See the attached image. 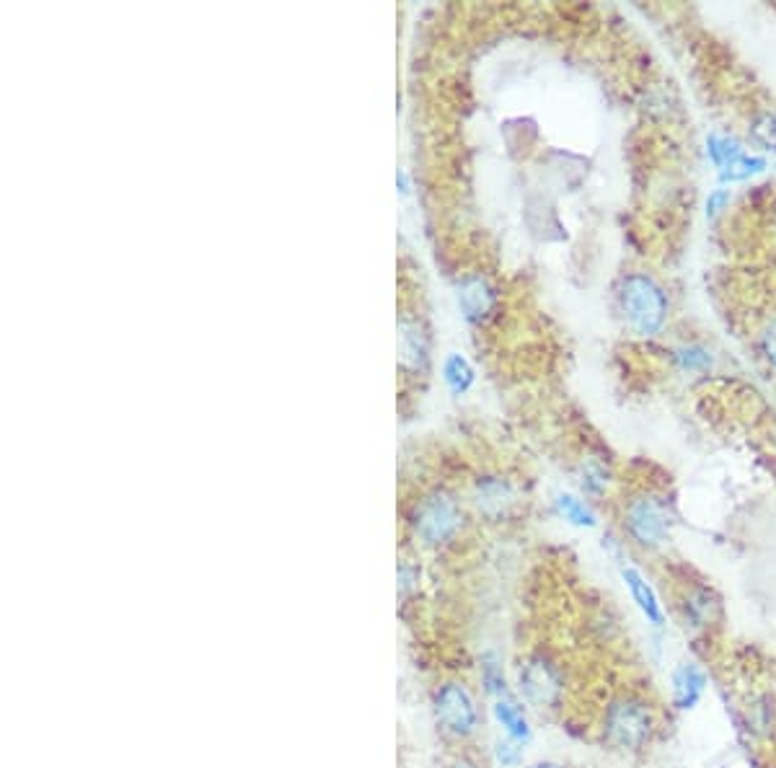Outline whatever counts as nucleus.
<instances>
[{
	"instance_id": "obj_17",
	"label": "nucleus",
	"mask_w": 776,
	"mask_h": 768,
	"mask_svg": "<svg viewBox=\"0 0 776 768\" xmlns=\"http://www.w3.org/2000/svg\"><path fill=\"white\" fill-rule=\"evenodd\" d=\"M758 350L764 355L766 363L771 368H776V313H771L766 324L761 326V334H758Z\"/></svg>"
},
{
	"instance_id": "obj_19",
	"label": "nucleus",
	"mask_w": 776,
	"mask_h": 768,
	"mask_svg": "<svg viewBox=\"0 0 776 768\" xmlns=\"http://www.w3.org/2000/svg\"><path fill=\"white\" fill-rule=\"evenodd\" d=\"M484 683H487L489 694H505V678L492 655L484 657Z\"/></svg>"
},
{
	"instance_id": "obj_18",
	"label": "nucleus",
	"mask_w": 776,
	"mask_h": 768,
	"mask_svg": "<svg viewBox=\"0 0 776 768\" xmlns=\"http://www.w3.org/2000/svg\"><path fill=\"white\" fill-rule=\"evenodd\" d=\"M678 360H681V365L686 370H701V368H707V365L712 363V357H709V352L704 350V347H699V344L683 347V350L678 352Z\"/></svg>"
},
{
	"instance_id": "obj_25",
	"label": "nucleus",
	"mask_w": 776,
	"mask_h": 768,
	"mask_svg": "<svg viewBox=\"0 0 776 768\" xmlns=\"http://www.w3.org/2000/svg\"><path fill=\"white\" fill-rule=\"evenodd\" d=\"M453 768H474V766H471V763H466V761H461V763H456V766H453Z\"/></svg>"
},
{
	"instance_id": "obj_9",
	"label": "nucleus",
	"mask_w": 776,
	"mask_h": 768,
	"mask_svg": "<svg viewBox=\"0 0 776 768\" xmlns=\"http://www.w3.org/2000/svg\"><path fill=\"white\" fill-rule=\"evenodd\" d=\"M474 502L476 507L487 512V515H500V512H505L507 505L513 502V492H510V487L500 479L479 481L474 492Z\"/></svg>"
},
{
	"instance_id": "obj_5",
	"label": "nucleus",
	"mask_w": 776,
	"mask_h": 768,
	"mask_svg": "<svg viewBox=\"0 0 776 768\" xmlns=\"http://www.w3.org/2000/svg\"><path fill=\"white\" fill-rule=\"evenodd\" d=\"M435 714L453 735H469L476 727V704L461 683H445L435 696Z\"/></svg>"
},
{
	"instance_id": "obj_2",
	"label": "nucleus",
	"mask_w": 776,
	"mask_h": 768,
	"mask_svg": "<svg viewBox=\"0 0 776 768\" xmlns=\"http://www.w3.org/2000/svg\"><path fill=\"white\" fill-rule=\"evenodd\" d=\"M624 525L639 546L655 549V546L665 544L670 536L668 507L655 494H639L626 505Z\"/></svg>"
},
{
	"instance_id": "obj_6",
	"label": "nucleus",
	"mask_w": 776,
	"mask_h": 768,
	"mask_svg": "<svg viewBox=\"0 0 776 768\" xmlns=\"http://www.w3.org/2000/svg\"><path fill=\"white\" fill-rule=\"evenodd\" d=\"M520 694L536 706H551L562 694V678L544 657H531L518 670Z\"/></svg>"
},
{
	"instance_id": "obj_23",
	"label": "nucleus",
	"mask_w": 776,
	"mask_h": 768,
	"mask_svg": "<svg viewBox=\"0 0 776 768\" xmlns=\"http://www.w3.org/2000/svg\"><path fill=\"white\" fill-rule=\"evenodd\" d=\"M531 768H562V766H557V763H536V766Z\"/></svg>"
},
{
	"instance_id": "obj_4",
	"label": "nucleus",
	"mask_w": 776,
	"mask_h": 768,
	"mask_svg": "<svg viewBox=\"0 0 776 768\" xmlns=\"http://www.w3.org/2000/svg\"><path fill=\"white\" fill-rule=\"evenodd\" d=\"M461 525V510L448 494H432L417 512V533L425 544H443Z\"/></svg>"
},
{
	"instance_id": "obj_8",
	"label": "nucleus",
	"mask_w": 776,
	"mask_h": 768,
	"mask_svg": "<svg viewBox=\"0 0 776 768\" xmlns=\"http://www.w3.org/2000/svg\"><path fill=\"white\" fill-rule=\"evenodd\" d=\"M624 580H626V587L632 590L634 603L639 606V611L645 613L647 621H652L655 626L663 624V608H660V600H658V595H655V590L647 585L645 577L639 575L634 567H626Z\"/></svg>"
},
{
	"instance_id": "obj_16",
	"label": "nucleus",
	"mask_w": 776,
	"mask_h": 768,
	"mask_svg": "<svg viewBox=\"0 0 776 768\" xmlns=\"http://www.w3.org/2000/svg\"><path fill=\"white\" fill-rule=\"evenodd\" d=\"M471 378H474V373H471V368L466 365L464 357L453 355L451 360H448V365H445V381L451 383V388L456 391V394H464L466 388H469Z\"/></svg>"
},
{
	"instance_id": "obj_13",
	"label": "nucleus",
	"mask_w": 776,
	"mask_h": 768,
	"mask_svg": "<svg viewBox=\"0 0 776 768\" xmlns=\"http://www.w3.org/2000/svg\"><path fill=\"white\" fill-rule=\"evenodd\" d=\"M707 145H709V156H712V161L720 166V171L727 169L730 163L738 161L740 156H745L738 140L727 138V135H712Z\"/></svg>"
},
{
	"instance_id": "obj_1",
	"label": "nucleus",
	"mask_w": 776,
	"mask_h": 768,
	"mask_svg": "<svg viewBox=\"0 0 776 768\" xmlns=\"http://www.w3.org/2000/svg\"><path fill=\"white\" fill-rule=\"evenodd\" d=\"M619 306L629 329L639 337H658L668 324V295L658 280L645 272L621 277Z\"/></svg>"
},
{
	"instance_id": "obj_20",
	"label": "nucleus",
	"mask_w": 776,
	"mask_h": 768,
	"mask_svg": "<svg viewBox=\"0 0 776 768\" xmlns=\"http://www.w3.org/2000/svg\"><path fill=\"white\" fill-rule=\"evenodd\" d=\"M753 132H756V138L766 145H774L776 148V114H764V117L756 119V125H753Z\"/></svg>"
},
{
	"instance_id": "obj_22",
	"label": "nucleus",
	"mask_w": 776,
	"mask_h": 768,
	"mask_svg": "<svg viewBox=\"0 0 776 768\" xmlns=\"http://www.w3.org/2000/svg\"><path fill=\"white\" fill-rule=\"evenodd\" d=\"M497 758H500L502 763H513L515 758H518V753H513V750H510V745H500V750H497Z\"/></svg>"
},
{
	"instance_id": "obj_15",
	"label": "nucleus",
	"mask_w": 776,
	"mask_h": 768,
	"mask_svg": "<svg viewBox=\"0 0 776 768\" xmlns=\"http://www.w3.org/2000/svg\"><path fill=\"white\" fill-rule=\"evenodd\" d=\"M766 169V161L758 156H740L738 161L730 163L727 169L720 171L722 182H743L748 176L761 174Z\"/></svg>"
},
{
	"instance_id": "obj_3",
	"label": "nucleus",
	"mask_w": 776,
	"mask_h": 768,
	"mask_svg": "<svg viewBox=\"0 0 776 768\" xmlns=\"http://www.w3.org/2000/svg\"><path fill=\"white\" fill-rule=\"evenodd\" d=\"M652 714L642 701L619 699L608 706L606 735L616 748H642L650 740Z\"/></svg>"
},
{
	"instance_id": "obj_14",
	"label": "nucleus",
	"mask_w": 776,
	"mask_h": 768,
	"mask_svg": "<svg viewBox=\"0 0 776 768\" xmlns=\"http://www.w3.org/2000/svg\"><path fill=\"white\" fill-rule=\"evenodd\" d=\"M559 505V512L564 515V520H570V523L580 525V528H593L598 520H595V512L590 510L588 505L582 500H577V497H572V494H562L557 500Z\"/></svg>"
},
{
	"instance_id": "obj_24",
	"label": "nucleus",
	"mask_w": 776,
	"mask_h": 768,
	"mask_svg": "<svg viewBox=\"0 0 776 768\" xmlns=\"http://www.w3.org/2000/svg\"><path fill=\"white\" fill-rule=\"evenodd\" d=\"M771 223H774V228H776V200L771 202Z\"/></svg>"
},
{
	"instance_id": "obj_7",
	"label": "nucleus",
	"mask_w": 776,
	"mask_h": 768,
	"mask_svg": "<svg viewBox=\"0 0 776 768\" xmlns=\"http://www.w3.org/2000/svg\"><path fill=\"white\" fill-rule=\"evenodd\" d=\"M707 688V675L701 673L699 665L694 662H683L673 673V699H676L678 709H691L696 701L701 699Z\"/></svg>"
},
{
	"instance_id": "obj_10",
	"label": "nucleus",
	"mask_w": 776,
	"mask_h": 768,
	"mask_svg": "<svg viewBox=\"0 0 776 768\" xmlns=\"http://www.w3.org/2000/svg\"><path fill=\"white\" fill-rule=\"evenodd\" d=\"M495 717L497 722H500L502 727H505V732L513 740H520V743H526L528 737H531V730H528V722H526V714H523V709H520L515 701L510 699H500L495 704Z\"/></svg>"
},
{
	"instance_id": "obj_12",
	"label": "nucleus",
	"mask_w": 776,
	"mask_h": 768,
	"mask_svg": "<svg viewBox=\"0 0 776 768\" xmlns=\"http://www.w3.org/2000/svg\"><path fill=\"white\" fill-rule=\"evenodd\" d=\"M461 303H464V311L469 319H482L484 313L489 311V303H492V290L487 288V282L476 277V280H469L464 285Z\"/></svg>"
},
{
	"instance_id": "obj_11",
	"label": "nucleus",
	"mask_w": 776,
	"mask_h": 768,
	"mask_svg": "<svg viewBox=\"0 0 776 768\" xmlns=\"http://www.w3.org/2000/svg\"><path fill=\"white\" fill-rule=\"evenodd\" d=\"M683 611H686V619L694 621L696 626H707L717 613V600L709 593L707 587H694L689 595H686V603H683Z\"/></svg>"
},
{
	"instance_id": "obj_21",
	"label": "nucleus",
	"mask_w": 776,
	"mask_h": 768,
	"mask_svg": "<svg viewBox=\"0 0 776 768\" xmlns=\"http://www.w3.org/2000/svg\"><path fill=\"white\" fill-rule=\"evenodd\" d=\"M727 202H730V197H727L725 189H720V192H712V194H709V200H707V213H709V218H714V215H720L722 210H725Z\"/></svg>"
}]
</instances>
